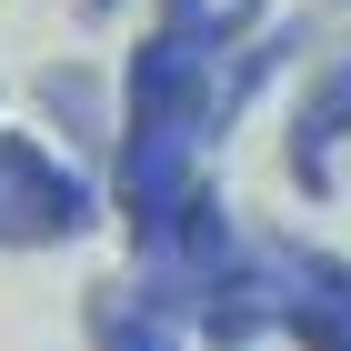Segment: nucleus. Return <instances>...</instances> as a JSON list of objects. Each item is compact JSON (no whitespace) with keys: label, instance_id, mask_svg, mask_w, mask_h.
I'll return each instance as SVG.
<instances>
[{"label":"nucleus","instance_id":"obj_1","mask_svg":"<svg viewBox=\"0 0 351 351\" xmlns=\"http://www.w3.org/2000/svg\"><path fill=\"white\" fill-rule=\"evenodd\" d=\"M101 221V191L60 161L51 141L0 131V251H60Z\"/></svg>","mask_w":351,"mask_h":351},{"label":"nucleus","instance_id":"obj_2","mask_svg":"<svg viewBox=\"0 0 351 351\" xmlns=\"http://www.w3.org/2000/svg\"><path fill=\"white\" fill-rule=\"evenodd\" d=\"M81 322H90V351H181L191 301L171 291L161 271H131V281H90Z\"/></svg>","mask_w":351,"mask_h":351},{"label":"nucleus","instance_id":"obj_3","mask_svg":"<svg viewBox=\"0 0 351 351\" xmlns=\"http://www.w3.org/2000/svg\"><path fill=\"white\" fill-rule=\"evenodd\" d=\"M281 331H291L301 351H351V271L291 261L281 271Z\"/></svg>","mask_w":351,"mask_h":351},{"label":"nucleus","instance_id":"obj_4","mask_svg":"<svg viewBox=\"0 0 351 351\" xmlns=\"http://www.w3.org/2000/svg\"><path fill=\"white\" fill-rule=\"evenodd\" d=\"M351 131V51L331 60V81L311 90V110L291 121V181L301 191H331V141Z\"/></svg>","mask_w":351,"mask_h":351},{"label":"nucleus","instance_id":"obj_5","mask_svg":"<svg viewBox=\"0 0 351 351\" xmlns=\"http://www.w3.org/2000/svg\"><path fill=\"white\" fill-rule=\"evenodd\" d=\"M40 101H51L81 141H101V81H90V71H51V81H40Z\"/></svg>","mask_w":351,"mask_h":351},{"label":"nucleus","instance_id":"obj_6","mask_svg":"<svg viewBox=\"0 0 351 351\" xmlns=\"http://www.w3.org/2000/svg\"><path fill=\"white\" fill-rule=\"evenodd\" d=\"M81 10H121V0H81Z\"/></svg>","mask_w":351,"mask_h":351}]
</instances>
